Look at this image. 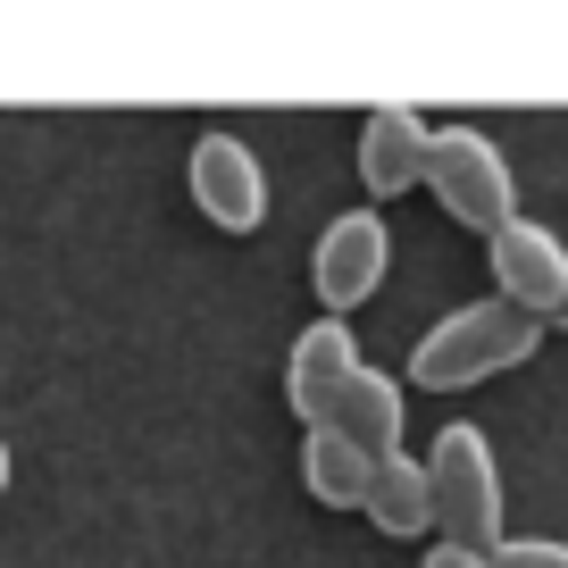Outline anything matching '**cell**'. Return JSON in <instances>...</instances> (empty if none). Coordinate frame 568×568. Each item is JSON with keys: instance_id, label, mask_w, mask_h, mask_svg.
Segmentation results:
<instances>
[{"instance_id": "cell-1", "label": "cell", "mask_w": 568, "mask_h": 568, "mask_svg": "<svg viewBox=\"0 0 568 568\" xmlns=\"http://www.w3.org/2000/svg\"><path fill=\"white\" fill-rule=\"evenodd\" d=\"M535 343H544V318H527V310H510L494 293V302H468V310L426 326L418 352H409V376L426 393H460V385H485V376L518 368Z\"/></svg>"}, {"instance_id": "cell-2", "label": "cell", "mask_w": 568, "mask_h": 568, "mask_svg": "<svg viewBox=\"0 0 568 568\" xmlns=\"http://www.w3.org/2000/svg\"><path fill=\"white\" fill-rule=\"evenodd\" d=\"M426 494H435V544L494 551L501 544V468L477 426H444L426 452Z\"/></svg>"}, {"instance_id": "cell-3", "label": "cell", "mask_w": 568, "mask_h": 568, "mask_svg": "<svg viewBox=\"0 0 568 568\" xmlns=\"http://www.w3.org/2000/svg\"><path fill=\"white\" fill-rule=\"evenodd\" d=\"M426 193L444 201L468 234H485V243L518 217L510 160H501L494 134H477V125H435V134H426Z\"/></svg>"}, {"instance_id": "cell-4", "label": "cell", "mask_w": 568, "mask_h": 568, "mask_svg": "<svg viewBox=\"0 0 568 568\" xmlns=\"http://www.w3.org/2000/svg\"><path fill=\"white\" fill-rule=\"evenodd\" d=\"M385 260H393V234L376 210H343L335 226L318 234V251H310V284H318L326 318H343V310H359L385 284Z\"/></svg>"}, {"instance_id": "cell-5", "label": "cell", "mask_w": 568, "mask_h": 568, "mask_svg": "<svg viewBox=\"0 0 568 568\" xmlns=\"http://www.w3.org/2000/svg\"><path fill=\"white\" fill-rule=\"evenodd\" d=\"M494 284H501V302L510 310H527V318H560V302H568V243L551 226H535V217H510V226L494 234Z\"/></svg>"}, {"instance_id": "cell-6", "label": "cell", "mask_w": 568, "mask_h": 568, "mask_svg": "<svg viewBox=\"0 0 568 568\" xmlns=\"http://www.w3.org/2000/svg\"><path fill=\"white\" fill-rule=\"evenodd\" d=\"M193 201H201V217L226 226V234L267 226V176H260V160H251V142H234V134L193 142Z\"/></svg>"}, {"instance_id": "cell-7", "label": "cell", "mask_w": 568, "mask_h": 568, "mask_svg": "<svg viewBox=\"0 0 568 568\" xmlns=\"http://www.w3.org/2000/svg\"><path fill=\"white\" fill-rule=\"evenodd\" d=\"M352 376H359L352 326H343V318L302 326V343H293V368H284V402H293V418L318 435V426L335 418V402H343V385H352Z\"/></svg>"}, {"instance_id": "cell-8", "label": "cell", "mask_w": 568, "mask_h": 568, "mask_svg": "<svg viewBox=\"0 0 568 568\" xmlns=\"http://www.w3.org/2000/svg\"><path fill=\"white\" fill-rule=\"evenodd\" d=\"M426 134H435V125H426L418 109H402V101L368 109V118H359V184H368L376 201L426 184Z\"/></svg>"}, {"instance_id": "cell-9", "label": "cell", "mask_w": 568, "mask_h": 568, "mask_svg": "<svg viewBox=\"0 0 568 568\" xmlns=\"http://www.w3.org/2000/svg\"><path fill=\"white\" fill-rule=\"evenodd\" d=\"M326 426H335L352 452H368V460H393V452H402V385L376 376V368H359L352 385H343V402H335Z\"/></svg>"}, {"instance_id": "cell-10", "label": "cell", "mask_w": 568, "mask_h": 568, "mask_svg": "<svg viewBox=\"0 0 568 568\" xmlns=\"http://www.w3.org/2000/svg\"><path fill=\"white\" fill-rule=\"evenodd\" d=\"M359 510L376 518L385 535H426L435 527V494H426V460H409V452H393V460L368 468V501Z\"/></svg>"}, {"instance_id": "cell-11", "label": "cell", "mask_w": 568, "mask_h": 568, "mask_svg": "<svg viewBox=\"0 0 568 568\" xmlns=\"http://www.w3.org/2000/svg\"><path fill=\"white\" fill-rule=\"evenodd\" d=\"M368 452H352L335 435V426H318V435H302V485L326 501V510H359L368 501Z\"/></svg>"}, {"instance_id": "cell-12", "label": "cell", "mask_w": 568, "mask_h": 568, "mask_svg": "<svg viewBox=\"0 0 568 568\" xmlns=\"http://www.w3.org/2000/svg\"><path fill=\"white\" fill-rule=\"evenodd\" d=\"M494 568H568V544H551V535H501Z\"/></svg>"}, {"instance_id": "cell-13", "label": "cell", "mask_w": 568, "mask_h": 568, "mask_svg": "<svg viewBox=\"0 0 568 568\" xmlns=\"http://www.w3.org/2000/svg\"><path fill=\"white\" fill-rule=\"evenodd\" d=\"M418 568H494V551H460V544H435Z\"/></svg>"}, {"instance_id": "cell-14", "label": "cell", "mask_w": 568, "mask_h": 568, "mask_svg": "<svg viewBox=\"0 0 568 568\" xmlns=\"http://www.w3.org/2000/svg\"><path fill=\"white\" fill-rule=\"evenodd\" d=\"M0 494H9V452H0Z\"/></svg>"}, {"instance_id": "cell-15", "label": "cell", "mask_w": 568, "mask_h": 568, "mask_svg": "<svg viewBox=\"0 0 568 568\" xmlns=\"http://www.w3.org/2000/svg\"><path fill=\"white\" fill-rule=\"evenodd\" d=\"M551 326H568V302H560V318H551Z\"/></svg>"}]
</instances>
